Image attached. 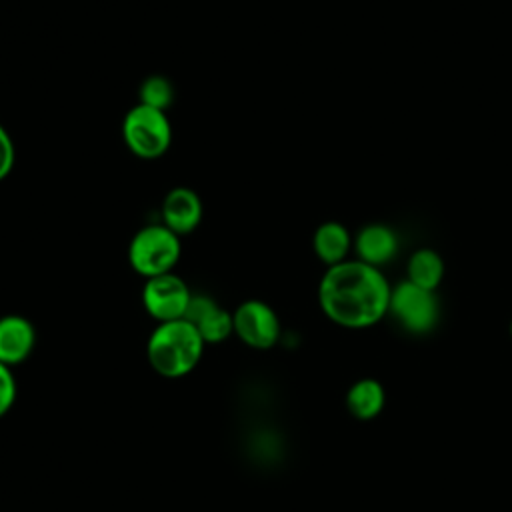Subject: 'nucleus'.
<instances>
[{"label":"nucleus","mask_w":512,"mask_h":512,"mask_svg":"<svg viewBox=\"0 0 512 512\" xmlns=\"http://www.w3.org/2000/svg\"><path fill=\"white\" fill-rule=\"evenodd\" d=\"M390 292L382 270L356 258L326 268L318 284V304L334 324L358 330L388 314Z\"/></svg>","instance_id":"nucleus-1"},{"label":"nucleus","mask_w":512,"mask_h":512,"mask_svg":"<svg viewBox=\"0 0 512 512\" xmlns=\"http://www.w3.org/2000/svg\"><path fill=\"white\" fill-rule=\"evenodd\" d=\"M206 342L188 320L160 322L146 342V358L152 370L164 378H182L202 360Z\"/></svg>","instance_id":"nucleus-2"},{"label":"nucleus","mask_w":512,"mask_h":512,"mask_svg":"<svg viewBox=\"0 0 512 512\" xmlns=\"http://www.w3.org/2000/svg\"><path fill=\"white\" fill-rule=\"evenodd\" d=\"M180 254V236L162 222L142 226L128 244V264L142 278L174 272Z\"/></svg>","instance_id":"nucleus-3"},{"label":"nucleus","mask_w":512,"mask_h":512,"mask_svg":"<svg viewBox=\"0 0 512 512\" xmlns=\"http://www.w3.org/2000/svg\"><path fill=\"white\" fill-rule=\"evenodd\" d=\"M122 138L136 158L156 160L172 144V124L166 112L134 104L122 120Z\"/></svg>","instance_id":"nucleus-4"},{"label":"nucleus","mask_w":512,"mask_h":512,"mask_svg":"<svg viewBox=\"0 0 512 512\" xmlns=\"http://www.w3.org/2000/svg\"><path fill=\"white\" fill-rule=\"evenodd\" d=\"M388 314H392L410 334H426L436 326L440 308L432 290H424L408 280H402L400 284L392 286Z\"/></svg>","instance_id":"nucleus-5"},{"label":"nucleus","mask_w":512,"mask_h":512,"mask_svg":"<svg viewBox=\"0 0 512 512\" xmlns=\"http://www.w3.org/2000/svg\"><path fill=\"white\" fill-rule=\"evenodd\" d=\"M192 292L188 284L174 272L146 278L142 286V306L150 318L160 322L182 320Z\"/></svg>","instance_id":"nucleus-6"},{"label":"nucleus","mask_w":512,"mask_h":512,"mask_svg":"<svg viewBox=\"0 0 512 512\" xmlns=\"http://www.w3.org/2000/svg\"><path fill=\"white\" fill-rule=\"evenodd\" d=\"M234 334L250 348L268 350L280 338V318L272 306L262 300H244L232 312Z\"/></svg>","instance_id":"nucleus-7"},{"label":"nucleus","mask_w":512,"mask_h":512,"mask_svg":"<svg viewBox=\"0 0 512 512\" xmlns=\"http://www.w3.org/2000/svg\"><path fill=\"white\" fill-rule=\"evenodd\" d=\"M184 320H188L200 332L206 344H220L234 334L232 312L222 308L206 294H192Z\"/></svg>","instance_id":"nucleus-8"},{"label":"nucleus","mask_w":512,"mask_h":512,"mask_svg":"<svg viewBox=\"0 0 512 512\" xmlns=\"http://www.w3.org/2000/svg\"><path fill=\"white\" fill-rule=\"evenodd\" d=\"M202 216V200L188 186H176L168 190L160 206V222L180 238L192 234L200 226Z\"/></svg>","instance_id":"nucleus-9"},{"label":"nucleus","mask_w":512,"mask_h":512,"mask_svg":"<svg viewBox=\"0 0 512 512\" xmlns=\"http://www.w3.org/2000/svg\"><path fill=\"white\" fill-rule=\"evenodd\" d=\"M36 344V330L32 322L20 314H6L0 318V362L16 366L24 362Z\"/></svg>","instance_id":"nucleus-10"},{"label":"nucleus","mask_w":512,"mask_h":512,"mask_svg":"<svg viewBox=\"0 0 512 512\" xmlns=\"http://www.w3.org/2000/svg\"><path fill=\"white\" fill-rule=\"evenodd\" d=\"M358 260L380 268L390 262L398 252V236L386 224H368L364 226L352 242Z\"/></svg>","instance_id":"nucleus-11"},{"label":"nucleus","mask_w":512,"mask_h":512,"mask_svg":"<svg viewBox=\"0 0 512 512\" xmlns=\"http://www.w3.org/2000/svg\"><path fill=\"white\" fill-rule=\"evenodd\" d=\"M352 242L354 240L344 224L328 220L314 230L312 250L320 262H324L326 266H334L348 260L346 256L352 248Z\"/></svg>","instance_id":"nucleus-12"},{"label":"nucleus","mask_w":512,"mask_h":512,"mask_svg":"<svg viewBox=\"0 0 512 512\" xmlns=\"http://www.w3.org/2000/svg\"><path fill=\"white\" fill-rule=\"evenodd\" d=\"M386 404L384 386L376 378H360L346 392V408L356 420L376 418Z\"/></svg>","instance_id":"nucleus-13"},{"label":"nucleus","mask_w":512,"mask_h":512,"mask_svg":"<svg viewBox=\"0 0 512 512\" xmlns=\"http://www.w3.org/2000/svg\"><path fill=\"white\" fill-rule=\"evenodd\" d=\"M444 278V262L440 254L432 248L416 250L406 264V280L424 288L436 290Z\"/></svg>","instance_id":"nucleus-14"},{"label":"nucleus","mask_w":512,"mask_h":512,"mask_svg":"<svg viewBox=\"0 0 512 512\" xmlns=\"http://www.w3.org/2000/svg\"><path fill=\"white\" fill-rule=\"evenodd\" d=\"M174 102V86L162 74H150L142 80L138 88V104L168 112Z\"/></svg>","instance_id":"nucleus-15"},{"label":"nucleus","mask_w":512,"mask_h":512,"mask_svg":"<svg viewBox=\"0 0 512 512\" xmlns=\"http://www.w3.org/2000/svg\"><path fill=\"white\" fill-rule=\"evenodd\" d=\"M16 400V378L12 368L0 362V418L8 414Z\"/></svg>","instance_id":"nucleus-16"},{"label":"nucleus","mask_w":512,"mask_h":512,"mask_svg":"<svg viewBox=\"0 0 512 512\" xmlns=\"http://www.w3.org/2000/svg\"><path fill=\"white\" fill-rule=\"evenodd\" d=\"M14 160H16V148H14L12 136L0 124V180H4L12 172Z\"/></svg>","instance_id":"nucleus-17"},{"label":"nucleus","mask_w":512,"mask_h":512,"mask_svg":"<svg viewBox=\"0 0 512 512\" xmlns=\"http://www.w3.org/2000/svg\"><path fill=\"white\" fill-rule=\"evenodd\" d=\"M510 336H512V320H510Z\"/></svg>","instance_id":"nucleus-18"}]
</instances>
